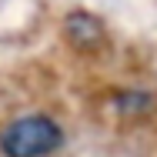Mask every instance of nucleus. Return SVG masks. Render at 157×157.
<instances>
[{
  "label": "nucleus",
  "mask_w": 157,
  "mask_h": 157,
  "mask_svg": "<svg viewBox=\"0 0 157 157\" xmlns=\"http://www.w3.org/2000/svg\"><path fill=\"white\" fill-rule=\"evenodd\" d=\"M7 157H47L60 147V127L50 117H20L3 130L0 137Z\"/></svg>",
  "instance_id": "f257e3e1"
},
{
  "label": "nucleus",
  "mask_w": 157,
  "mask_h": 157,
  "mask_svg": "<svg viewBox=\"0 0 157 157\" xmlns=\"http://www.w3.org/2000/svg\"><path fill=\"white\" fill-rule=\"evenodd\" d=\"M63 33H67V40H70L74 47H80V50H97V47H104V40H107V30H104L100 17L87 13V10L67 13Z\"/></svg>",
  "instance_id": "f03ea898"
}]
</instances>
